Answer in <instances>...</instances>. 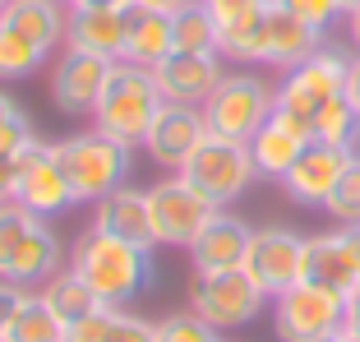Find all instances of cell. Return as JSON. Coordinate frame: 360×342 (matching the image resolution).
<instances>
[{"mask_svg":"<svg viewBox=\"0 0 360 342\" xmlns=\"http://www.w3.org/2000/svg\"><path fill=\"white\" fill-rule=\"evenodd\" d=\"M79 278L93 287V296L111 310H125L134 305L143 291L153 287V250L116 241V236H102L88 227V236L75 241V264H70Z\"/></svg>","mask_w":360,"mask_h":342,"instance_id":"6da1fadb","label":"cell"},{"mask_svg":"<svg viewBox=\"0 0 360 342\" xmlns=\"http://www.w3.org/2000/svg\"><path fill=\"white\" fill-rule=\"evenodd\" d=\"M162 107H167V97H162L158 75H153L148 65L116 61L102 97H97L93 129L111 134V139L125 144V148H143V139H148V129H153V120H158Z\"/></svg>","mask_w":360,"mask_h":342,"instance_id":"7a4b0ae2","label":"cell"},{"mask_svg":"<svg viewBox=\"0 0 360 342\" xmlns=\"http://www.w3.org/2000/svg\"><path fill=\"white\" fill-rule=\"evenodd\" d=\"M347 75H351V56L342 46L323 42L309 61H300L296 70H286V79L277 84V116L296 120L314 139V116L323 111V102L347 93Z\"/></svg>","mask_w":360,"mask_h":342,"instance_id":"3957f363","label":"cell"},{"mask_svg":"<svg viewBox=\"0 0 360 342\" xmlns=\"http://www.w3.org/2000/svg\"><path fill=\"white\" fill-rule=\"evenodd\" d=\"M56 158H60L65 176H70V190H75V199H106L111 190H120L129 176V167H134V148H125V144H116L111 134H102V129H79V134H70V139L56 144Z\"/></svg>","mask_w":360,"mask_h":342,"instance_id":"277c9868","label":"cell"},{"mask_svg":"<svg viewBox=\"0 0 360 342\" xmlns=\"http://www.w3.org/2000/svg\"><path fill=\"white\" fill-rule=\"evenodd\" d=\"M180 176H185L203 199L226 208L231 199H240V194L259 181V167H255V158H250V144L208 134V139L190 153V162L180 167Z\"/></svg>","mask_w":360,"mask_h":342,"instance_id":"5b68a950","label":"cell"},{"mask_svg":"<svg viewBox=\"0 0 360 342\" xmlns=\"http://www.w3.org/2000/svg\"><path fill=\"white\" fill-rule=\"evenodd\" d=\"M277 111V88L259 75H226L217 84V93L203 102V120L208 134L250 144L259 134V125H268V116Z\"/></svg>","mask_w":360,"mask_h":342,"instance_id":"8992f818","label":"cell"},{"mask_svg":"<svg viewBox=\"0 0 360 342\" xmlns=\"http://www.w3.org/2000/svg\"><path fill=\"white\" fill-rule=\"evenodd\" d=\"M264 305H268V291L259 287L245 268H226V273H194V282H190V310L199 315V319H208L217 333L255 324Z\"/></svg>","mask_w":360,"mask_h":342,"instance_id":"52a82bcc","label":"cell"},{"mask_svg":"<svg viewBox=\"0 0 360 342\" xmlns=\"http://www.w3.org/2000/svg\"><path fill=\"white\" fill-rule=\"evenodd\" d=\"M342 319H347V296L319 287V282L300 278L296 287H286L282 296H273L277 342H319V338H328V333H342Z\"/></svg>","mask_w":360,"mask_h":342,"instance_id":"ba28073f","label":"cell"},{"mask_svg":"<svg viewBox=\"0 0 360 342\" xmlns=\"http://www.w3.org/2000/svg\"><path fill=\"white\" fill-rule=\"evenodd\" d=\"M148 213H153V236L158 246H194V236L208 227V217L217 213V203L203 199L185 176H167L148 190Z\"/></svg>","mask_w":360,"mask_h":342,"instance_id":"9c48e42d","label":"cell"},{"mask_svg":"<svg viewBox=\"0 0 360 342\" xmlns=\"http://www.w3.org/2000/svg\"><path fill=\"white\" fill-rule=\"evenodd\" d=\"M14 158H19V190H14V203H23V208L37 213V217L65 213L70 203H79L75 190H70V176H65L60 158H56V144L32 134Z\"/></svg>","mask_w":360,"mask_h":342,"instance_id":"30bf717a","label":"cell"},{"mask_svg":"<svg viewBox=\"0 0 360 342\" xmlns=\"http://www.w3.org/2000/svg\"><path fill=\"white\" fill-rule=\"evenodd\" d=\"M305 250H309V236L291 232V227H259L255 241H250V255H245V273L273 300L305 278Z\"/></svg>","mask_w":360,"mask_h":342,"instance_id":"8fae6325","label":"cell"},{"mask_svg":"<svg viewBox=\"0 0 360 342\" xmlns=\"http://www.w3.org/2000/svg\"><path fill=\"white\" fill-rule=\"evenodd\" d=\"M111 65L116 61H106V56H93V51H56L51 61V102L60 116L70 120H84L97 111V97H102L106 79H111Z\"/></svg>","mask_w":360,"mask_h":342,"instance_id":"7c38bea8","label":"cell"},{"mask_svg":"<svg viewBox=\"0 0 360 342\" xmlns=\"http://www.w3.org/2000/svg\"><path fill=\"white\" fill-rule=\"evenodd\" d=\"M153 75H158V88L167 102L203 107L226 79V70H222V51H171L153 65Z\"/></svg>","mask_w":360,"mask_h":342,"instance_id":"4fadbf2b","label":"cell"},{"mask_svg":"<svg viewBox=\"0 0 360 342\" xmlns=\"http://www.w3.org/2000/svg\"><path fill=\"white\" fill-rule=\"evenodd\" d=\"M305 282H319L342 296L360 287V227H333L323 236H309Z\"/></svg>","mask_w":360,"mask_h":342,"instance_id":"5bb4252c","label":"cell"},{"mask_svg":"<svg viewBox=\"0 0 360 342\" xmlns=\"http://www.w3.org/2000/svg\"><path fill=\"white\" fill-rule=\"evenodd\" d=\"M360 153V148H356ZM351 148H333V144H319L309 139L305 153L296 158V167L282 176V190L291 203H300V208H323L333 194V185L342 181V171H347V162L356 158Z\"/></svg>","mask_w":360,"mask_h":342,"instance_id":"9a60e30c","label":"cell"},{"mask_svg":"<svg viewBox=\"0 0 360 342\" xmlns=\"http://www.w3.org/2000/svg\"><path fill=\"white\" fill-rule=\"evenodd\" d=\"M203 139H208L203 107H180V102H167V107L158 111V120H153L148 139H143V153H148L158 167L180 171Z\"/></svg>","mask_w":360,"mask_h":342,"instance_id":"2e32d148","label":"cell"},{"mask_svg":"<svg viewBox=\"0 0 360 342\" xmlns=\"http://www.w3.org/2000/svg\"><path fill=\"white\" fill-rule=\"evenodd\" d=\"M250 241H255V227L236 217L231 208H217L208 217L199 236L190 246V264L194 273H226V268H245V255H250Z\"/></svg>","mask_w":360,"mask_h":342,"instance_id":"e0dca14e","label":"cell"},{"mask_svg":"<svg viewBox=\"0 0 360 342\" xmlns=\"http://www.w3.org/2000/svg\"><path fill=\"white\" fill-rule=\"evenodd\" d=\"M323 46V32L309 28L300 14H291L286 5H268L264 28H259V65H277V70H296L300 61Z\"/></svg>","mask_w":360,"mask_h":342,"instance_id":"ac0fdd59","label":"cell"},{"mask_svg":"<svg viewBox=\"0 0 360 342\" xmlns=\"http://www.w3.org/2000/svg\"><path fill=\"white\" fill-rule=\"evenodd\" d=\"M51 273H60V241L46 227V217L28 227L23 236H14V246L0 255V278L19 282V287H32V282H46Z\"/></svg>","mask_w":360,"mask_h":342,"instance_id":"d6986e66","label":"cell"},{"mask_svg":"<svg viewBox=\"0 0 360 342\" xmlns=\"http://www.w3.org/2000/svg\"><path fill=\"white\" fill-rule=\"evenodd\" d=\"M93 232L153 250V246H158V236H153L148 190H129V185H120V190H111L106 199H97L93 203Z\"/></svg>","mask_w":360,"mask_h":342,"instance_id":"ffe728a7","label":"cell"},{"mask_svg":"<svg viewBox=\"0 0 360 342\" xmlns=\"http://www.w3.org/2000/svg\"><path fill=\"white\" fill-rule=\"evenodd\" d=\"M65 46H70V51H93V56H106V61H120V56H125V10L70 5Z\"/></svg>","mask_w":360,"mask_h":342,"instance_id":"44dd1931","label":"cell"},{"mask_svg":"<svg viewBox=\"0 0 360 342\" xmlns=\"http://www.w3.org/2000/svg\"><path fill=\"white\" fill-rule=\"evenodd\" d=\"M309 134L296 125V120H286V116H268V125H259V134L250 139V158H255L259 176H268V181H282L286 171L296 167V158L305 153Z\"/></svg>","mask_w":360,"mask_h":342,"instance_id":"7402d4cb","label":"cell"},{"mask_svg":"<svg viewBox=\"0 0 360 342\" xmlns=\"http://www.w3.org/2000/svg\"><path fill=\"white\" fill-rule=\"evenodd\" d=\"M176 51V32H171V14L148 10V5H129L125 10V56L120 61L134 65H158L162 56Z\"/></svg>","mask_w":360,"mask_h":342,"instance_id":"603a6c76","label":"cell"},{"mask_svg":"<svg viewBox=\"0 0 360 342\" xmlns=\"http://www.w3.org/2000/svg\"><path fill=\"white\" fill-rule=\"evenodd\" d=\"M65 19H70V5H60V0H10L5 14H0V23L19 28L42 51H60L65 46Z\"/></svg>","mask_w":360,"mask_h":342,"instance_id":"cb8c5ba5","label":"cell"},{"mask_svg":"<svg viewBox=\"0 0 360 342\" xmlns=\"http://www.w3.org/2000/svg\"><path fill=\"white\" fill-rule=\"evenodd\" d=\"M42 300L51 305L56 315H60L65 324H75V319H84V315H93L102 300L93 296V287H88L84 278H79L75 268H60V273H51V278L42 282Z\"/></svg>","mask_w":360,"mask_h":342,"instance_id":"d4e9b609","label":"cell"},{"mask_svg":"<svg viewBox=\"0 0 360 342\" xmlns=\"http://www.w3.org/2000/svg\"><path fill=\"white\" fill-rule=\"evenodd\" d=\"M46 56L37 42H28L19 28L0 23V84H19V79H32L46 65Z\"/></svg>","mask_w":360,"mask_h":342,"instance_id":"484cf974","label":"cell"},{"mask_svg":"<svg viewBox=\"0 0 360 342\" xmlns=\"http://www.w3.org/2000/svg\"><path fill=\"white\" fill-rule=\"evenodd\" d=\"M314 139L333 144V148H360V111L351 107V97L338 93L333 102H323V111L314 116Z\"/></svg>","mask_w":360,"mask_h":342,"instance_id":"4316f807","label":"cell"},{"mask_svg":"<svg viewBox=\"0 0 360 342\" xmlns=\"http://www.w3.org/2000/svg\"><path fill=\"white\" fill-rule=\"evenodd\" d=\"M5 342H65V319L42 300V291H28V300H23V310Z\"/></svg>","mask_w":360,"mask_h":342,"instance_id":"83f0119b","label":"cell"},{"mask_svg":"<svg viewBox=\"0 0 360 342\" xmlns=\"http://www.w3.org/2000/svg\"><path fill=\"white\" fill-rule=\"evenodd\" d=\"M171 32H176V51H217V42H222V32H217L203 0L190 5V10L171 14Z\"/></svg>","mask_w":360,"mask_h":342,"instance_id":"f1b7e54d","label":"cell"},{"mask_svg":"<svg viewBox=\"0 0 360 342\" xmlns=\"http://www.w3.org/2000/svg\"><path fill=\"white\" fill-rule=\"evenodd\" d=\"M323 213H328L338 227H360V153L347 162L342 181L333 185L328 203H323Z\"/></svg>","mask_w":360,"mask_h":342,"instance_id":"f546056e","label":"cell"},{"mask_svg":"<svg viewBox=\"0 0 360 342\" xmlns=\"http://www.w3.org/2000/svg\"><path fill=\"white\" fill-rule=\"evenodd\" d=\"M158 342H222V333L194 310H176L158 324Z\"/></svg>","mask_w":360,"mask_h":342,"instance_id":"4dcf8cb0","label":"cell"},{"mask_svg":"<svg viewBox=\"0 0 360 342\" xmlns=\"http://www.w3.org/2000/svg\"><path fill=\"white\" fill-rule=\"evenodd\" d=\"M32 139V120L28 111L14 102L5 88H0V153H19L23 144Z\"/></svg>","mask_w":360,"mask_h":342,"instance_id":"1f68e13d","label":"cell"},{"mask_svg":"<svg viewBox=\"0 0 360 342\" xmlns=\"http://www.w3.org/2000/svg\"><path fill=\"white\" fill-rule=\"evenodd\" d=\"M203 5H208L217 32H236V28H245L250 19H259V14L268 10L264 0H203Z\"/></svg>","mask_w":360,"mask_h":342,"instance_id":"d6a6232c","label":"cell"},{"mask_svg":"<svg viewBox=\"0 0 360 342\" xmlns=\"http://www.w3.org/2000/svg\"><path fill=\"white\" fill-rule=\"evenodd\" d=\"M120 310H111V305H97L93 315H84V319L65 324V342H106V333H111V324H116Z\"/></svg>","mask_w":360,"mask_h":342,"instance_id":"836d02e7","label":"cell"},{"mask_svg":"<svg viewBox=\"0 0 360 342\" xmlns=\"http://www.w3.org/2000/svg\"><path fill=\"white\" fill-rule=\"evenodd\" d=\"M286 10L300 14V19H305L309 28H319V32H328L338 19H347L342 0H286Z\"/></svg>","mask_w":360,"mask_h":342,"instance_id":"e575fe53","label":"cell"},{"mask_svg":"<svg viewBox=\"0 0 360 342\" xmlns=\"http://www.w3.org/2000/svg\"><path fill=\"white\" fill-rule=\"evenodd\" d=\"M32 222H37V213H28L23 203H14V199H10V203H0V255L14 246V236H23Z\"/></svg>","mask_w":360,"mask_h":342,"instance_id":"d590c367","label":"cell"},{"mask_svg":"<svg viewBox=\"0 0 360 342\" xmlns=\"http://www.w3.org/2000/svg\"><path fill=\"white\" fill-rule=\"evenodd\" d=\"M106 342H158V324L139 319V315L120 310L116 324H111V333H106Z\"/></svg>","mask_w":360,"mask_h":342,"instance_id":"8d00e7d4","label":"cell"},{"mask_svg":"<svg viewBox=\"0 0 360 342\" xmlns=\"http://www.w3.org/2000/svg\"><path fill=\"white\" fill-rule=\"evenodd\" d=\"M23 300H28V287H19V282H5V278H0V342L10 338L14 319H19V310H23Z\"/></svg>","mask_w":360,"mask_h":342,"instance_id":"74e56055","label":"cell"},{"mask_svg":"<svg viewBox=\"0 0 360 342\" xmlns=\"http://www.w3.org/2000/svg\"><path fill=\"white\" fill-rule=\"evenodd\" d=\"M19 190V158L14 153H0V203H10Z\"/></svg>","mask_w":360,"mask_h":342,"instance_id":"f35d334b","label":"cell"},{"mask_svg":"<svg viewBox=\"0 0 360 342\" xmlns=\"http://www.w3.org/2000/svg\"><path fill=\"white\" fill-rule=\"evenodd\" d=\"M342 333H347V338H360V287L347 296V319H342Z\"/></svg>","mask_w":360,"mask_h":342,"instance_id":"ab89813d","label":"cell"},{"mask_svg":"<svg viewBox=\"0 0 360 342\" xmlns=\"http://www.w3.org/2000/svg\"><path fill=\"white\" fill-rule=\"evenodd\" d=\"M134 5H148V10H162V14H180V10H190V5H199V0H134Z\"/></svg>","mask_w":360,"mask_h":342,"instance_id":"60d3db41","label":"cell"},{"mask_svg":"<svg viewBox=\"0 0 360 342\" xmlns=\"http://www.w3.org/2000/svg\"><path fill=\"white\" fill-rule=\"evenodd\" d=\"M347 97H351V107L360 111V51L351 56V75H347Z\"/></svg>","mask_w":360,"mask_h":342,"instance_id":"b9f144b4","label":"cell"},{"mask_svg":"<svg viewBox=\"0 0 360 342\" xmlns=\"http://www.w3.org/2000/svg\"><path fill=\"white\" fill-rule=\"evenodd\" d=\"M347 37H351V46L360 51V10H351V14H347Z\"/></svg>","mask_w":360,"mask_h":342,"instance_id":"7bdbcfd3","label":"cell"},{"mask_svg":"<svg viewBox=\"0 0 360 342\" xmlns=\"http://www.w3.org/2000/svg\"><path fill=\"white\" fill-rule=\"evenodd\" d=\"M75 5H102V10H129L134 0H75Z\"/></svg>","mask_w":360,"mask_h":342,"instance_id":"ee69618b","label":"cell"},{"mask_svg":"<svg viewBox=\"0 0 360 342\" xmlns=\"http://www.w3.org/2000/svg\"><path fill=\"white\" fill-rule=\"evenodd\" d=\"M319 342H351L347 333H328V338H319Z\"/></svg>","mask_w":360,"mask_h":342,"instance_id":"f6af8a7d","label":"cell"},{"mask_svg":"<svg viewBox=\"0 0 360 342\" xmlns=\"http://www.w3.org/2000/svg\"><path fill=\"white\" fill-rule=\"evenodd\" d=\"M342 10H347V14H351V10H360V0H342Z\"/></svg>","mask_w":360,"mask_h":342,"instance_id":"bcb514c9","label":"cell"},{"mask_svg":"<svg viewBox=\"0 0 360 342\" xmlns=\"http://www.w3.org/2000/svg\"><path fill=\"white\" fill-rule=\"evenodd\" d=\"M264 5H286V0H264Z\"/></svg>","mask_w":360,"mask_h":342,"instance_id":"7dc6e473","label":"cell"},{"mask_svg":"<svg viewBox=\"0 0 360 342\" xmlns=\"http://www.w3.org/2000/svg\"><path fill=\"white\" fill-rule=\"evenodd\" d=\"M5 5H10V0H0V14H5Z\"/></svg>","mask_w":360,"mask_h":342,"instance_id":"c3c4849f","label":"cell"},{"mask_svg":"<svg viewBox=\"0 0 360 342\" xmlns=\"http://www.w3.org/2000/svg\"><path fill=\"white\" fill-rule=\"evenodd\" d=\"M60 5H75V0H60Z\"/></svg>","mask_w":360,"mask_h":342,"instance_id":"681fc988","label":"cell"},{"mask_svg":"<svg viewBox=\"0 0 360 342\" xmlns=\"http://www.w3.org/2000/svg\"><path fill=\"white\" fill-rule=\"evenodd\" d=\"M351 342H360V338H351Z\"/></svg>","mask_w":360,"mask_h":342,"instance_id":"f907efd6","label":"cell"}]
</instances>
